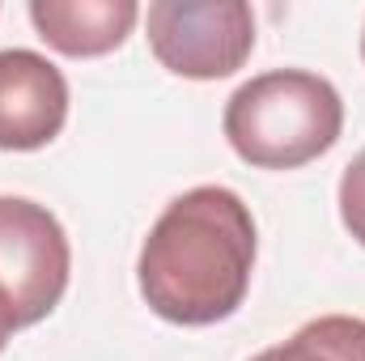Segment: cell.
Segmentation results:
<instances>
[{
	"instance_id": "cell-1",
	"label": "cell",
	"mask_w": 365,
	"mask_h": 361,
	"mask_svg": "<svg viewBox=\"0 0 365 361\" xmlns=\"http://www.w3.org/2000/svg\"><path fill=\"white\" fill-rule=\"evenodd\" d=\"M255 272V217L230 187H191L153 221L136 280L153 315L179 327L230 319Z\"/></svg>"
},
{
	"instance_id": "cell-2",
	"label": "cell",
	"mask_w": 365,
	"mask_h": 361,
	"mask_svg": "<svg viewBox=\"0 0 365 361\" xmlns=\"http://www.w3.org/2000/svg\"><path fill=\"white\" fill-rule=\"evenodd\" d=\"M230 149L259 171H297L323 158L344 128L336 86L306 68H272L251 77L225 102Z\"/></svg>"
},
{
	"instance_id": "cell-3",
	"label": "cell",
	"mask_w": 365,
	"mask_h": 361,
	"mask_svg": "<svg viewBox=\"0 0 365 361\" xmlns=\"http://www.w3.org/2000/svg\"><path fill=\"white\" fill-rule=\"evenodd\" d=\"M68 234L34 200L0 195V323L9 332L47 319L68 289Z\"/></svg>"
},
{
	"instance_id": "cell-4",
	"label": "cell",
	"mask_w": 365,
	"mask_h": 361,
	"mask_svg": "<svg viewBox=\"0 0 365 361\" xmlns=\"http://www.w3.org/2000/svg\"><path fill=\"white\" fill-rule=\"evenodd\" d=\"M145 26L158 64L187 81H221L255 51V13L242 0H158Z\"/></svg>"
},
{
	"instance_id": "cell-5",
	"label": "cell",
	"mask_w": 365,
	"mask_h": 361,
	"mask_svg": "<svg viewBox=\"0 0 365 361\" xmlns=\"http://www.w3.org/2000/svg\"><path fill=\"white\" fill-rule=\"evenodd\" d=\"M68 119L64 73L26 47L0 51V149L30 153L51 145Z\"/></svg>"
},
{
	"instance_id": "cell-6",
	"label": "cell",
	"mask_w": 365,
	"mask_h": 361,
	"mask_svg": "<svg viewBox=\"0 0 365 361\" xmlns=\"http://www.w3.org/2000/svg\"><path fill=\"white\" fill-rule=\"evenodd\" d=\"M140 9L132 0H30V21L47 47L73 60L123 47Z\"/></svg>"
},
{
	"instance_id": "cell-7",
	"label": "cell",
	"mask_w": 365,
	"mask_h": 361,
	"mask_svg": "<svg viewBox=\"0 0 365 361\" xmlns=\"http://www.w3.org/2000/svg\"><path fill=\"white\" fill-rule=\"evenodd\" d=\"M251 361H365V319L323 315Z\"/></svg>"
},
{
	"instance_id": "cell-8",
	"label": "cell",
	"mask_w": 365,
	"mask_h": 361,
	"mask_svg": "<svg viewBox=\"0 0 365 361\" xmlns=\"http://www.w3.org/2000/svg\"><path fill=\"white\" fill-rule=\"evenodd\" d=\"M340 217H344V230L365 247V149L344 166V179H340Z\"/></svg>"
},
{
	"instance_id": "cell-9",
	"label": "cell",
	"mask_w": 365,
	"mask_h": 361,
	"mask_svg": "<svg viewBox=\"0 0 365 361\" xmlns=\"http://www.w3.org/2000/svg\"><path fill=\"white\" fill-rule=\"evenodd\" d=\"M9 336H13V332H9V327L0 323V353H4V345H9Z\"/></svg>"
},
{
	"instance_id": "cell-10",
	"label": "cell",
	"mask_w": 365,
	"mask_h": 361,
	"mask_svg": "<svg viewBox=\"0 0 365 361\" xmlns=\"http://www.w3.org/2000/svg\"><path fill=\"white\" fill-rule=\"evenodd\" d=\"M361 60H365V34H361Z\"/></svg>"
}]
</instances>
